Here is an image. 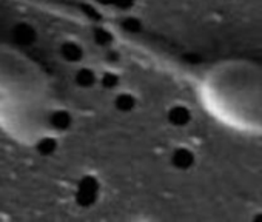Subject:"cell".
I'll return each instance as SVG.
<instances>
[{
  "label": "cell",
  "instance_id": "6da1fadb",
  "mask_svg": "<svg viewBox=\"0 0 262 222\" xmlns=\"http://www.w3.org/2000/svg\"><path fill=\"white\" fill-rule=\"evenodd\" d=\"M193 161H194L193 154L190 151H187V150H179L176 153V156H174V162L181 168H188L193 164Z\"/></svg>",
  "mask_w": 262,
  "mask_h": 222
},
{
  "label": "cell",
  "instance_id": "7a4b0ae2",
  "mask_svg": "<svg viewBox=\"0 0 262 222\" xmlns=\"http://www.w3.org/2000/svg\"><path fill=\"white\" fill-rule=\"evenodd\" d=\"M190 119V115H188V111L185 108H176L173 111V121L179 125H184L187 121Z\"/></svg>",
  "mask_w": 262,
  "mask_h": 222
}]
</instances>
